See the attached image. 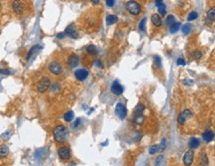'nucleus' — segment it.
<instances>
[{
  "mask_svg": "<svg viewBox=\"0 0 215 166\" xmlns=\"http://www.w3.org/2000/svg\"><path fill=\"white\" fill-rule=\"evenodd\" d=\"M68 130L64 125H58L54 129V138L57 142H64L68 139Z\"/></svg>",
  "mask_w": 215,
  "mask_h": 166,
  "instance_id": "1",
  "label": "nucleus"
},
{
  "mask_svg": "<svg viewBox=\"0 0 215 166\" xmlns=\"http://www.w3.org/2000/svg\"><path fill=\"white\" fill-rule=\"evenodd\" d=\"M126 9L132 15H139L141 12V7L140 5L134 0H130L126 3Z\"/></svg>",
  "mask_w": 215,
  "mask_h": 166,
  "instance_id": "2",
  "label": "nucleus"
},
{
  "mask_svg": "<svg viewBox=\"0 0 215 166\" xmlns=\"http://www.w3.org/2000/svg\"><path fill=\"white\" fill-rule=\"evenodd\" d=\"M50 86H51V80L49 78H47V77H45V78L41 79L39 81L37 90H38L39 93H45L50 88Z\"/></svg>",
  "mask_w": 215,
  "mask_h": 166,
  "instance_id": "3",
  "label": "nucleus"
},
{
  "mask_svg": "<svg viewBox=\"0 0 215 166\" xmlns=\"http://www.w3.org/2000/svg\"><path fill=\"white\" fill-rule=\"evenodd\" d=\"M115 113L120 119H124L127 117V109L125 105L122 103H119L115 107Z\"/></svg>",
  "mask_w": 215,
  "mask_h": 166,
  "instance_id": "4",
  "label": "nucleus"
},
{
  "mask_svg": "<svg viewBox=\"0 0 215 166\" xmlns=\"http://www.w3.org/2000/svg\"><path fill=\"white\" fill-rule=\"evenodd\" d=\"M191 117H192V113H191L189 109H184V111H182L179 113V117H177V121H179V124L183 125V124L186 122V120L190 119Z\"/></svg>",
  "mask_w": 215,
  "mask_h": 166,
  "instance_id": "5",
  "label": "nucleus"
},
{
  "mask_svg": "<svg viewBox=\"0 0 215 166\" xmlns=\"http://www.w3.org/2000/svg\"><path fill=\"white\" fill-rule=\"evenodd\" d=\"M193 158H194V152L192 151V149L186 151L183 155V163H184L185 166H190L193 162Z\"/></svg>",
  "mask_w": 215,
  "mask_h": 166,
  "instance_id": "6",
  "label": "nucleus"
},
{
  "mask_svg": "<svg viewBox=\"0 0 215 166\" xmlns=\"http://www.w3.org/2000/svg\"><path fill=\"white\" fill-rule=\"evenodd\" d=\"M49 70L54 75H60L62 73V66L59 62H52L49 65Z\"/></svg>",
  "mask_w": 215,
  "mask_h": 166,
  "instance_id": "7",
  "label": "nucleus"
},
{
  "mask_svg": "<svg viewBox=\"0 0 215 166\" xmlns=\"http://www.w3.org/2000/svg\"><path fill=\"white\" fill-rule=\"evenodd\" d=\"M70 155H72L70 149L68 148V146H62L59 149V156L62 160H68V159H70Z\"/></svg>",
  "mask_w": 215,
  "mask_h": 166,
  "instance_id": "8",
  "label": "nucleus"
},
{
  "mask_svg": "<svg viewBox=\"0 0 215 166\" xmlns=\"http://www.w3.org/2000/svg\"><path fill=\"white\" fill-rule=\"evenodd\" d=\"M74 76H76V78L78 79V81H84L86 80V78L88 77V71L85 69H79V70H76V73H74Z\"/></svg>",
  "mask_w": 215,
  "mask_h": 166,
  "instance_id": "9",
  "label": "nucleus"
},
{
  "mask_svg": "<svg viewBox=\"0 0 215 166\" xmlns=\"http://www.w3.org/2000/svg\"><path fill=\"white\" fill-rule=\"evenodd\" d=\"M12 8L13 10L18 14H21L23 11H24V4L21 0H15L12 4Z\"/></svg>",
  "mask_w": 215,
  "mask_h": 166,
  "instance_id": "10",
  "label": "nucleus"
},
{
  "mask_svg": "<svg viewBox=\"0 0 215 166\" xmlns=\"http://www.w3.org/2000/svg\"><path fill=\"white\" fill-rule=\"evenodd\" d=\"M111 92L115 95H120L123 93V87L118 82H114L111 86Z\"/></svg>",
  "mask_w": 215,
  "mask_h": 166,
  "instance_id": "11",
  "label": "nucleus"
},
{
  "mask_svg": "<svg viewBox=\"0 0 215 166\" xmlns=\"http://www.w3.org/2000/svg\"><path fill=\"white\" fill-rule=\"evenodd\" d=\"M66 34H68V36H70L72 38H74V39L78 38V32H76V28H74V24H70V25H68V26L66 27Z\"/></svg>",
  "mask_w": 215,
  "mask_h": 166,
  "instance_id": "12",
  "label": "nucleus"
},
{
  "mask_svg": "<svg viewBox=\"0 0 215 166\" xmlns=\"http://www.w3.org/2000/svg\"><path fill=\"white\" fill-rule=\"evenodd\" d=\"M78 63H79V60H78V57L76 55L72 54V55H70V57H68V64L70 68H76V66L78 65Z\"/></svg>",
  "mask_w": 215,
  "mask_h": 166,
  "instance_id": "13",
  "label": "nucleus"
},
{
  "mask_svg": "<svg viewBox=\"0 0 215 166\" xmlns=\"http://www.w3.org/2000/svg\"><path fill=\"white\" fill-rule=\"evenodd\" d=\"M202 138L205 142H210L214 138V132L212 130H205L202 134Z\"/></svg>",
  "mask_w": 215,
  "mask_h": 166,
  "instance_id": "14",
  "label": "nucleus"
},
{
  "mask_svg": "<svg viewBox=\"0 0 215 166\" xmlns=\"http://www.w3.org/2000/svg\"><path fill=\"white\" fill-rule=\"evenodd\" d=\"M133 121L136 124H143L145 121V117L143 115V113H134Z\"/></svg>",
  "mask_w": 215,
  "mask_h": 166,
  "instance_id": "15",
  "label": "nucleus"
},
{
  "mask_svg": "<svg viewBox=\"0 0 215 166\" xmlns=\"http://www.w3.org/2000/svg\"><path fill=\"white\" fill-rule=\"evenodd\" d=\"M215 19V8L212 7L207 13V24H211Z\"/></svg>",
  "mask_w": 215,
  "mask_h": 166,
  "instance_id": "16",
  "label": "nucleus"
},
{
  "mask_svg": "<svg viewBox=\"0 0 215 166\" xmlns=\"http://www.w3.org/2000/svg\"><path fill=\"white\" fill-rule=\"evenodd\" d=\"M200 144V141L197 139V138L195 137H191L190 139H189V142H188V146L190 149H195L197 148L198 146H199Z\"/></svg>",
  "mask_w": 215,
  "mask_h": 166,
  "instance_id": "17",
  "label": "nucleus"
},
{
  "mask_svg": "<svg viewBox=\"0 0 215 166\" xmlns=\"http://www.w3.org/2000/svg\"><path fill=\"white\" fill-rule=\"evenodd\" d=\"M151 20L153 22V24L157 27H160L162 25V18L158 15V14H153L151 17Z\"/></svg>",
  "mask_w": 215,
  "mask_h": 166,
  "instance_id": "18",
  "label": "nucleus"
},
{
  "mask_svg": "<svg viewBox=\"0 0 215 166\" xmlns=\"http://www.w3.org/2000/svg\"><path fill=\"white\" fill-rule=\"evenodd\" d=\"M9 153V148H8L7 145L2 144L0 145V157L3 158V157H6Z\"/></svg>",
  "mask_w": 215,
  "mask_h": 166,
  "instance_id": "19",
  "label": "nucleus"
},
{
  "mask_svg": "<svg viewBox=\"0 0 215 166\" xmlns=\"http://www.w3.org/2000/svg\"><path fill=\"white\" fill-rule=\"evenodd\" d=\"M118 20V17L115 15H108L106 17V24L107 25H112L114 23H116Z\"/></svg>",
  "mask_w": 215,
  "mask_h": 166,
  "instance_id": "20",
  "label": "nucleus"
},
{
  "mask_svg": "<svg viewBox=\"0 0 215 166\" xmlns=\"http://www.w3.org/2000/svg\"><path fill=\"white\" fill-rule=\"evenodd\" d=\"M74 111H68V113H64V119L66 120V121H68V122L72 121V120L74 119Z\"/></svg>",
  "mask_w": 215,
  "mask_h": 166,
  "instance_id": "21",
  "label": "nucleus"
},
{
  "mask_svg": "<svg viewBox=\"0 0 215 166\" xmlns=\"http://www.w3.org/2000/svg\"><path fill=\"white\" fill-rule=\"evenodd\" d=\"M11 135H12L11 130H7V131L3 132V133L0 135V138H1L2 140H4V141H6V140H9V138L11 137Z\"/></svg>",
  "mask_w": 215,
  "mask_h": 166,
  "instance_id": "22",
  "label": "nucleus"
},
{
  "mask_svg": "<svg viewBox=\"0 0 215 166\" xmlns=\"http://www.w3.org/2000/svg\"><path fill=\"white\" fill-rule=\"evenodd\" d=\"M86 52L88 54H90V55H94V54L97 53V49L94 45H89V46H87L86 48Z\"/></svg>",
  "mask_w": 215,
  "mask_h": 166,
  "instance_id": "23",
  "label": "nucleus"
},
{
  "mask_svg": "<svg viewBox=\"0 0 215 166\" xmlns=\"http://www.w3.org/2000/svg\"><path fill=\"white\" fill-rule=\"evenodd\" d=\"M179 27H180V23H177V22H175L174 24L171 25V28H170V32L171 33H176L177 30L179 29Z\"/></svg>",
  "mask_w": 215,
  "mask_h": 166,
  "instance_id": "24",
  "label": "nucleus"
},
{
  "mask_svg": "<svg viewBox=\"0 0 215 166\" xmlns=\"http://www.w3.org/2000/svg\"><path fill=\"white\" fill-rule=\"evenodd\" d=\"M158 9H159V12H160L161 15H162V16L166 15V13H167V11H166V5H165L164 3H162L161 5H159L158 6Z\"/></svg>",
  "mask_w": 215,
  "mask_h": 166,
  "instance_id": "25",
  "label": "nucleus"
},
{
  "mask_svg": "<svg viewBox=\"0 0 215 166\" xmlns=\"http://www.w3.org/2000/svg\"><path fill=\"white\" fill-rule=\"evenodd\" d=\"M145 111V105H138L136 107V109H135V111L134 113H143V111Z\"/></svg>",
  "mask_w": 215,
  "mask_h": 166,
  "instance_id": "26",
  "label": "nucleus"
},
{
  "mask_svg": "<svg viewBox=\"0 0 215 166\" xmlns=\"http://www.w3.org/2000/svg\"><path fill=\"white\" fill-rule=\"evenodd\" d=\"M201 166H208V158L205 153L201 154Z\"/></svg>",
  "mask_w": 215,
  "mask_h": 166,
  "instance_id": "27",
  "label": "nucleus"
},
{
  "mask_svg": "<svg viewBox=\"0 0 215 166\" xmlns=\"http://www.w3.org/2000/svg\"><path fill=\"white\" fill-rule=\"evenodd\" d=\"M159 150H160V145L156 144V145H153V146L150 147L149 152H150V154H155V153L158 152Z\"/></svg>",
  "mask_w": 215,
  "mask_h": 166,
  "instance_id": "28",
  "label": "nucleus"
},
{
  "mask_svg": "<svg viewBox=\"0 0 215 166\" xmlns=\"http://www.w3.org/2000/svg\"><path fill=\"white\" fill-rule=\"evenodd\" d=\"M197 17H198V14L196 13L195 11H192V12H190V13H189L188 17H187V20H188V21H192V20L196 19Z\"/></svg>",
  "mask_w": 215,
  "mask_h": 166,
  "instance_id": "29",
  "label": "nucleus"
},
{
  "mask_svg": "<svg viewBox=\"0 0 215 166\" xmlns=\"http://www.w3.org/2000/svg\"><path fill=\"white\" fill-rule=\"evenodd\" d=\"M190 25L189 24H186V25H184V26L181 28V30H182V33L183 34H188L189 32H190Z\"/></svg>",
  "mask_w": 215,
  "mask_h": 166,
  "instance_id": "30",
  "label": "nucleus"
},
{
  "mask_svg": "<svg viewBox=\"0 0 215 166\" xmlns=\"http://www.w3.org/2000/svg\"><path fill=\"white\" fill-rule=\"evenodd\" d=\"M145 24H146V18H143V19L141 20V22L139 23V28L142 32L145 31Z\"/></svg>",
  "mask_w": 215,
  "mask_h": 166,
  "instance_id": "31",
  "label": "nucleus"
},
{
  "mask_svg": "<svg viewBox=\"0 0 215 166\" xmlns=\"http://www.w3.org/2000/svg\"><path fill=\"white\" fill-rule=\"evenodd\" d=\"M175 23V17L173 15H169L168 18H167V24L168 25H172Z\"/></svg>",
  "mask_w": 215,
  "mask_h": 166,
  "instance_id": "32",
  "label": "nucleus"
},
{
  "mask_svg": "<svg viewBox=\"0 0 215 166\" xmlns=\"http://www.w3.org/2000/svg\"><path fill=\"white\" fill-rule=\"evenodd\" d=\"M192 56H193V57H194V59H200V58H201L202 57V53H201V52H200V51H198V50H197V51H194V52H193V53H192Z\"/></svg>",
  "mask_w": 215,
  "mask_h": 166,
  "instance_id": "33",
  "label": "nucleus"
},
{
  "mask_svg": "<svg viewBox=\"0 0 215 166\" xmlns=\"http://www.w3.org/2000/svg\"><path fill=\"white\" fill-rule=\"evenodd\" d=\"M37 48H38L37 46H34V47H32V48H31V49H30V51H29V53H28V55H27V60H29V59H30V58H31V56H32V55H33V53H34V52H35V50H37Z\"/></svg>",
  "mask_w": 215,
  "mask_h": 166,
  "instance_id": "34",
  "label": "nucleus"
},
{
  "mask_svg": "<svg viewBox=\"0 0 215 166\" xmlns=\"http://www.w3.org/2000/svg\"><path fill=\"white\" fill-rule=\"evenodd\" d=\"M80 121H81V120H80V119H76V121H74V123H72V128H74V129H76V128H78V126H79V124H80Z\"/></svg>",
  "mask_w": 215,
  "mask_h": 166,
  "instance_id": "35",
  "label": "nucleus"
},
{
  "mask_svg": "<svg viewBox=\"0 0 215 166\" xmlns=\"http://www.w3.org/2000/svg\"><path fill=\"white\" fill-rule=\"evenodd\" d=\"M177 64L179 66H184V65H185V62H184V60H183V59L179 58V59L177 61Z\"/></svg>",
  "mask_w": 215,
  "mask_h": 166,
  "instance_id": "36",
  "label": "nucleus"
},
{
  "mask_svg": "<svg viewBox=\"0 0 215 166\" xmlns=\"http://www.w3.org/2000/svg\"><path fill=\"white\" fill-rule=\"evenodd\" d=\"M155 62H156V64H157V65H158V67H159V68H161V67H162V65H161V59L158 57V56H156V57H155Z\"/></svg>",
  "mask_w": 215,
  "mask_h": 166,
  "instance_id": "37",
  "label": "nucleus"
},
{
  "mask_svg": "<svg viewBox=\"0 0 215 166\" xmlns=\"http://www.w3.org/2000/svg\"><path fill=\"white\" fill-rule=\"evenodd\" d=\"M161 160H163V155H160V156L157 158L156 160V166H159L161 164Z\"/></svg>",
  "mask_w": 215,
  "mask_h": 166,
  "instance_id": "38",
  "label": "nucleus"
},
{
  "mask_svg": "<svg viewBox=\"0 0 215 166\" xmlns=\"http://www.w3.org/2000/svg\"><path fill=\"white\" fill-rule=\"evenodd\" d=\"M106 1V4H107V6H109V7H112L114 4V0H105Z\"/></svg>",
  "mask_w": 215,
  "mask_h": 166,
  "instance_id": "39",
  "label": "nucleus"
},
{
  "mask_svg": "<svg viewBox=\"0 0 215 166\" xmlns=\"http://www.w3.org/2000/svg\"><path fill=\"white\" fill-rule=\"evenodd\" d=\"M10 72L9 70H0V74H4V75H9L10 74Z\"/></svg>",
  "mask_w": 215,
  "mask_h": 166,
  "instance_id": "40",
  "label": "nucleus"
},
{
  "mask_svg": "<svg viewBox=\"0 0 215 166\" xmlns=\"http://www.w3.org/2000/svg\"><path fill=\"white\" fill-rule=\"evenodd\" d=\"M64 33H59V34L57 35V37L59 39H62V38H64Z\"/></svg>",
  "mask_w": 215,
  "mask_h": 166,
  "instance_id": "41",
  "label": "nucleus"
},
{
  "mask_svg": "<svg viewBox=\"0 0 215 166\" xmlns=\"http://www.w3.org/2000/svg\"><path fill=\"white\" fill-rule=\"evenodd\" d=\"M163 3V0H156V6L158 7L159 5H161V4Z\"/></svg>",
  "mask_w": 215,
  "mask_h": 166,
  "instance_id": "42",
  "label": "nucleus"
},
{
  "mask_svg": "<svg viewBox=\"0 0 215 166\" xmlns=\"http://www.w3.org/2000/svg\"><path fill=\"white\" fill-rule=\"evenodd\" d=\"M91 2H93L94 4H98L99 3V0H91Z\"/></svg>",
  "mask_w": 215,
  "mask_h": 166,
  "instance_id": "43",
  "label": "nucleus"
},
{
  "mask_svg": "<svg viewBox=\"0 0 215 166\" xmlns=\"http://www.w3.org/2000/svg\"><path fill=\"white\" fill-rule=\"evenodd\" d=\"M96 65H97V66H100V67H102L101 63H100V62H99V61H98V60H97V61H96Z\"/></svg>",
  "mask_w": 215,
  "mask_h": 166,
  "instance_id": "44",
  "label": "nucleus"
}]
</instances>
